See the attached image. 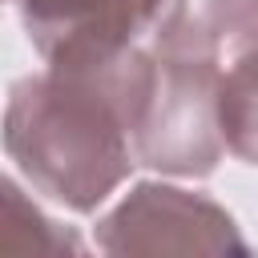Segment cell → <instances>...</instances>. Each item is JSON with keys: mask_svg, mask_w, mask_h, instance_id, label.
<instances>
[{"mask_svg": "<svg viewBox=\"0 0 258 258\" xmlns=\"http://www.w3.org/2000/svg\"><path fill=\"white\" fill-rule=\"evenodd\" d=\"M254 0H165L153 24V48L169 56H214L226 32H238Z\"/></svg>", "mask_w": 258, "mask_h": 258, "instance_id": "4", "label": "cell"}, {"mask_svg": "<svg viewBox=\"0 0 258 258\" xmlns=\"http://www.w3.org/2000/svg\"><path fill=\"white\" fill-rule=\"evenodd\" d=\"M48 64L109 60L161 16L165 0H12Z\"/></svg>", "mask_w": 258, "mask_h": 258, "instance_id": "3", "label": "cell"}, {"mask_svg": "<svg viewBox=\"0 0 258 258\" xmlns=\"http://www.w3.org/2000/svg\"><path fill=\"white\" fill-rule=\"evenodd\" d=\"M238 32V60L218 85V125L222 141L258 165V8Z\"/></svg>", "mask_w": 258, "mask_h": 258, "instance_id": "5", "label": "cell"}, {"mask_svg": "<svg viewBox=\"0 0 258 258\" xmlns=\"http://www.w3.org/2000/svg\"><path fill=\"white\" fill-rule=\"evenodd\" d=\"M145 52L133 44L93 64H48L12 89L8 153L32 185L93 210L129 169Z\"/></svg>", "mask_w": 258, "mask_h": 258, "instance_id": "1", "label": "cell"}, {"mask_svg": "<svg viewBox=\"0 0 258 258\" xmlns=\"http://www.w3.org/2000/svg\"><path fill=\"white\" fill-rule=\"evenodd\" d=\"M218 69L214 56L149 48L133 109V153L173 173H206L218 161Z\"/></svg>", "mask_w": 258, "mask_h": 258, "instance_id": "2", "label": "cell"}]
</instances>
